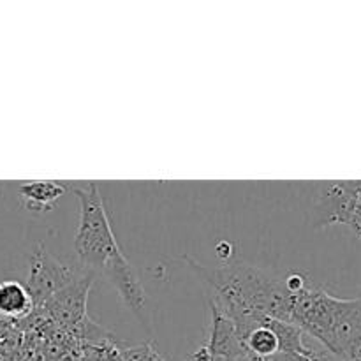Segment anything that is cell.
Returning <instances> with one entry per match:
<instances>
[{
    "label": "cell",
    "instance_id": "cell-1",
    "mask_svg": "<svg viewBox=\"0 0 361 361\" xmlns=\"http://www.w3.org/2000/svg\"><path fill=\"white\" fill-rule=\"evenodd\" d=\"M69 190L76 194L80 201V222L74 235V249L81 264L83 268L104 274L123 305L137 314L147 305V293L140 275L116 243L97 183H69Z\"/></svg>",
    "mask_w": 361,
    "mask_h": 361
},
{
    "label": "cell",
    "instance_id": "cell-2",
    "mask_svg": "<svg viewBox=\"0 0 361 361\" xmlns=\"http://www.w3.org/2000/svg\"><path fill=\"white\" fill-rule=\"evenodd\" d=\"M183 259L190 270L208 284L212 291L210 303L226 316L235 312H257L271 319L291 323L295 296L288 293L284 279L249 263H235L212 270L190 257Z\"/></svg>",
    "mask_w": 361,
    "mask_h": 361
},
{
    "label": "cell",
    "instance_id": "cell-3",
    "mask_svg": "<svg viewBox=\"0 0 361 361\" xmlns=\"http://www.w3.org/2000/svg\"><path fill=\"white\" fill-rule=\"evenodd\" d=\"M291 323L341 358L361 326V298H337L310 282L305 291L295 296Z\"/></svg>",
    "mask_w": 361,
    "mask_h": 361
},
{
    "label": "cell",
    "instance_id": "cell-4",
    "mask_svg": "<svg viewBox=\"0 0 361 361\" xmlns=\"http://www.w3.org/2000/svg\"><path fill=\"white\" fill-rule=\"evenodd\" d=\"M317 228L348 226L361 240V180L323 182L314 201Z\"/></svg>",
    "mask_w": 361,
    "mask_h": 361
},
{
    "label": "cell",
    "instance_id": "cell-5",
    "mask_svg": "<svg viewBox=\"0 0 361 361\" xmlns=\"http://www.w3.org/2000/svg\"><path fill=\"white\" fill-rule=\"evenodd\" d=\"M83 271L74 270L69 264H62L46 252L44 245L39 243L30 257V275L27 288L34 298L35 309L44 305L53 295L76 281Z\"/></svg>",
    "mask_w": 361,
    "mask_h": 361
},
{
    "label": "cell",
    "instance_id": "cell-6",
    "mask_svg": "<svg viewBox=\"0 0 361 361\" xmlns=\"http://www.w3.org/2000/svg\"><path fill=\"white\" fill-rule=\"evenodd\" d=\"M69 192V183L55 182V180H34V182H23L18 189L20 201L28 212L35 214H46L53 210L60 197Z\"/></svg>",
    "mask_w": 361,
    "mask_h": 361
},
{
    "label": "cell",
    "instance_id": "cell-7",
    "mask_svg": "<svg viewBox=\"0 0 361 361\" xmlns=\"http://www.w3.org/2000/svg\"><path fill=\"white\" fill-rule=\"evenodd\" d=\"M35 310L34 298L25 284L18 281L0 282V317L13 323L27 319Z\"/></svg>",
    "mask_w": 361,
    "mask_h": 361
},
{
    "label": "cell",
    "instance_id": "cell-8",
    "mask_svg": "<svg viewBox=\"0 0 361 361\" xmlns=\"http://www.w3.org/2000/svg\"><path fill=\"white\" fill-rule=\"evenodd\" d=\"M268 319L267 324L252 328L245 337L242 338V344L245 348L247 355L252 360H270L275 355L281 353V345H279V337L270 326Z\"/></svg>",
    "mask_w": 361,
    "mask_h": 361
},
{
    "label": "cell",
    "instance_id": "cell-9",
    "mask_svg": "<svg viewBox=\"0 0 361 361\" xmlns=\"http://www.w3.org/2000/svg\"><path fill=\"white\" fill-rule=\"evenodd\" d=\"M123 360L126 361H164L157 349L152 344L134 345V348L123 349Z\"/></svg>",
    "mask_w": 361,
    "mask_h": 361
},
{
    "label": "cell",
    "instance_id": "cell-10",
    "mask_svg": "<svg viewBox=\"0 0 361 361\" xmlns=\"http://www.w3.org/2000/svg\"><path fill=\"white\" fill-rule=\"evenodd\" d=\"M309 284L310 281L303 274H289L288 277L284 279V286L291 296H298L300 293H303L309 288Z\"/></svg>",
    "mask_w": 361,
    "mask_h": 361
},
{
    "label": "cell",
    "instance_id": "cell-11",
    "mask_svg": "<svg viewBox=\"0 0 361 361\" xmlns=\"http://www.w3.org/2000/svg\"><path fill=\"white\" fill-rule=\"evenodd\" d=\"M270 361H326L324 356L317 355L316 351L310 355H300V353H279Z\"/></svg>",
    "mask_w": 361,
    "mask_h": 361
},
{
    "label": "cell",
    "instance_id": "cell-12",
    "mask_svg": "<svg viewBox=\"0 0 361 361\" xmlns=\"http://www.w3.org/2000/svg\"><path fill=\"white\" fill-rule=\"evenodd\" d=\"M215 254H217L219 259H229L233 254V245L229 242H219L217 247H215Z\"/></svg>",
    "mask_w": 361,
    "mask_h": 361
},
{
    "label": "cell",
    "instance_id": "cell-13",
    "mask_svg": "<svg viewBox=\"0 0 361 361\" xmlns=\"http://www.w3.org/2000/svg\"><path fill=\"white\" fill-rule=\"evenodd\" d=\"M83 361H92V360H88V358H83Z\"/></svg>",
    "mask_w": 361,
    "mask_h": 361
}]
</instances>
